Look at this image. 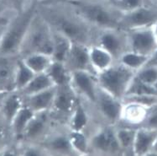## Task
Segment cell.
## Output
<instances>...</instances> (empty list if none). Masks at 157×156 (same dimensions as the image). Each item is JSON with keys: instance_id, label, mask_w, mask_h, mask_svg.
<instances>
[{"instance_id": "6da1fadb", "label": "cell", "mask_w": 157, "mask_h": 156, "mask_svg": "<svg viewBox=\"0 0 157 156\" xmlns=\"http://www.w3.org/2000/svg\"><path fill=\"white\" fill-rule=\"evenodd\" d=\"M38 11L52 29L72 42L93 44L95 30L74 13L61 0H45L38 3Z\"/></svg>"}, {"instance_id": "7a4b0ae2", "label": "cell", "mask_w": 157, "mask_h": 156, "mask_svg": "<svg viewBox=\"0 0 157 156\" xmlns=\"http://www.w3.org/2000/svg\"><path fill=\"white\" fill-rule=\"evenodd\" d=\"M61 1L95 30L120 28L122 13L105 0Z\"/></svg>"}, {"instance_id": "3957f363", "label": "cell", "mask_w": 157, "mask_h": 156, "mask_svg": "<svg viewBox=\"0 0 157 156\" xmlns=\"http://www.w3.org/2000/svg\"><path fill=\"white\" fill-rule=\"evenodd\" d=\"M37 9L38 1L35 0L11 17L0 38V56H19L24 38Z\"/></svg>"}, {"instance_id": "277c9868", "label": "cell", "mask_w": 157, "mask_h": 156, "mask_svg": "<svg viewBox=\"0 0 157 156\" xmlns=\"http://www.w3.org/2000/svg\"><path fill=\"white\" fill-rule=\"evenodd\" d=\"M53 47V30L37 9V12L31 20L24 38L19 57L24 58L34 52H42L52 56Z\"/></svg>"}, {"instance_id": "5b68a950", "label": "cell", "mask_w": 157, "mask_h": 156, "mask_svg": "<svg viewBox=\"0 0 157 156\" xmlns=\"http://www.w3.org/2000/svg\"><path fill=\"white\" fill-rule=\"evenodd\" d=\"M135 76V72L116 62L105 71L98 74L97 81L99 88L123 101Z\"/></svg>"}, {"instance_id": "8992f818", "label": "cell", "mask_w": 157, "mask_h": 156, "mask_svg": "<svg viewBox=\"0 0 157 156\" xmlns=\"http://www.w3.org/2000/svg\"><path fill=\"white\" fill-rule=\"evenodd\" d=\"M91 154L123 155L115 134V126L102 124L89 134Z\"/></svg>"}, {"instance_id": "52a82bcc", "label": "cell", "mask_w": 157, "mask_h": 156, "mask_svg": "<svg viewBox=\"0 0 157 156\" xmlns=\"http://www.w3.org/2000/svg\"><path fill=\"white\" fill-rule=\"evenodd\" d=\"M79 96L70 84L56 86L54 101L50 114L55 122L66 126L76 106Z\"/></svg>"}, {"instance_id": "ba28073f", "label": "cell", "mask_w": 157, "mask_h": 156, "mask_svg": "<svg viewBox=\"0 0 157 156\" xmlns=\"http://www.w3.org/2000/svg\"><path fill=\"white\" fill-rule=\"evenodd\" d=\"M123 106L122 100L113 96L98 87L96 103L91 108L100 117L102 123L116 126L121 121Z\"/></svg>"}, {"instance_id": "9c48e42d", "label": "cell", "mask_w": 157, "mask_h": 156, "mask_svg": "<svg viewBox=\"0 0 157 156\" xmlns=\"http://www.w3.org/2000/svg\"><path fill=\"white\" fill-rule=\"evenodd\" d=\"M93 43L108 51L116 62L124 52L128 50L126 31L120 28L96 30Z\"/></svg>"}, {"instance_id": "30bf717a", "label": "cell", "mask_w": 157, "mask_h": 156, "mask_svg": "<svg viewBox=\"0 0 157 156\" xmlns=\"http://www.w3.org/2000/svg\"><path fill=\"white\" fill-rule=\"evenodd\" d=\"M57 125L60 124L55 122L49 111L35 113L27 125L21 140L17 143H40Z\"/></svg>"}, {"instance_id": "8fae6325", "label": "cell", "mask_w": 157, "mask_h": 156, "mask_svg": "<svg viewBox=\"0 0 157 156\" xmlns=\"http://www.w3.org/2000/svg\"><path fill=\"white\" fill-rule=\"evenodd\" d=\"M70 85L77 95L93 107L98 92L97 74L89 71L71 72Z\"/></svg>"}, {"instance_id": "7c38bea8", "label": "cell", "mask_w": 157, "mask_h": 156, "mask_svg": "<svg viewBox=\"0 0 157 156\" xmlns=\"http://www.w3.org/2000/svg\"><path fill=\"white\" fill-rule=\"evenodd\" d=\"M125 31L129 51L150 57L157 49V41L152 26Z\"/></svg>"}, {"instance_id": "4fadbf2b", "label": "cell", "mask_w": 157, "mask_h": 156, "mask_svg": "<svg viewBox=\"0 0 157 156\" xmlns=\"http://www.w3.org/2000/svg\"><path fill=\"white\" fill-rule=\"evenodd\" d=\"M49 155H77L68 138L67 127L57 125L40 143Z\"/></svg>"}, {"instance_id": "5bb4252c", "label": "cell", "mask_w": 157, "mask_h": 156, "mask_svg": "<svg viewBox=\"0 0 157 156\" xmlns=\"http://www.w3.org/2000/svg\"><path fill=\"white\" fill-rule=\"evenodd\" d=\"M157 21V8L145 4L128 13L120 19V28L124 30L153 26Z\"/></svg>"}, {"instance_id": "9a60e30c", "label": "cell", "mask_w": 157, "mask_h": 156, "mask_svg": "<svg viewBox=\"0 0 157 156\" xmlns=\"http://www.w3.org/2000/svg\"><path fill=\"white\" fill-rule=\"evenodd\" d=\"M65 64L71 73L74 71H89L95 74L90 63L89 45L72 42Z\"/></svg>"}, {"instance_id": "2e32d148", "label": "cell", "mask_w": 157, "mask_h": 156, "mask_svg": "<svg viewBox=\"0 0 157 156\" xmlns=\"http://www.w3.org/2000/svg\"><path fill=\"white\" fill-rule=\"evenodd\" d=\"M91 106L82 98H78L76 106L71 114L66 127L72 131L86 132L88 134V129L92 122V114L90 112Z\"/></svg>"}, {"instance_id": "e0dca14e", "label": "cell", "mask_w": 157, "mask_h": 156, "mask_svg": "<svg viewBox=\"0 0 157 156\" xmlns=\"http://www.w3.org/2000/svg\"><path fill=\"white\" fill-rule=\"evenodd\" d=\"M122 115L119 123L130 127H140L149 111V106L135 101H123Z\"/></svg>"}, {"instance_id": "ac0fdd59", "label": "cell", "mask_w": 157, "mask_h": 156, "mask_svg": "<svg viewBox=\"0 0 157 156\" xmlns=\"http://www.w3.org/2000/svg\"><path fill=\"white\" fill-rule=\"evenodd\" d=\"M156 138L157 130L145 127H137L133 146V155H150Z\"/></svg>"}, {"instance_id": "d6986e66", "label": "cell", "mask_w": 157, "mask_h": 156, "mask_svg": "<svg viewBox=\"0 0 157 156\" xmlns=\"http://www.w3.org/2000/svg\"><path fill=\"white\" fill-rule=\"evenodd\" d=\"M56 91V86L45 90L36 94L23 96L24 102L35 113L50 111L54 101L55 94Z\"/></svg>"}, {"instance_id": "ffe728a7", "label": "cell", "mask_w": 157, "mask_h": 156, "mask_svg": "<svg viewBox=\"0 0 157 156\" xmlns=\"http://www.w3.org/2000/svg\"><path fill=\"white\" fill-rule=\"evenodd\" d=\"M89 59L96 74L105 71L116 62L114 58L108 51L94 43L89 45Z\"/></svg>"}, {"instance_id": "44dd1931", "label": "cell", "mask_w": 157, "mask_h": 156, "mask_svg": "<svg viewBox=\"0 0 157 156\" xmlns=\"http://www.w3.org/2000/svg\"><path fill=\"white\" fill-rule=\"evenodd\" d=\"M18 57L19 56H0V85L5 90H14Z\"/></svg>"}, {"instance_id": "7402d4cb", "label": "cell", "mask_w": 157, "mask_h": 156, "mask_svg": "<svg viewBox=\"0 0 157 156\" xmlns=\"http://www.w3.org/2000/svg\"><path fill=\"white\" fill-rule=\"evenodd\" d=\"M25 104L24 97L17 90L10 91L0 105V114L10 125L18 111Z\"/></svg>"}, {"instance_id": "603a6c76", "label": "cell", "mask_w": 157, "mask_h": 156, "mask_svg": "<svg viewBox=\"0 0 157 156\" xmlns=\"http://www.w3.org/2000/svg\"><path fill=\"white\" fill-rule=\"evenodd\" d=\"M35 112L30 109V108L24 104L21 109L18 111L16 116L12 121L10 124V131L13 138L17 143H19L21 140V138L23 136V134L25 130L27 125L29 124L30 120L34 117Z\"/></svg>"}, {"instance_id": "cb8c5ba5", "label": "cell", "mask_w": 157, "mask_h": 156, "mask_svg": "<svg viewBox=\"0 0 157 156\" xmlns=\"http://www.w3.org/2000/svg\"><path fill=\"white\" fill-rule=\"evenodd\" d=\"M137 127L119 123L115 126V134L123 155H133V146Z\"/></svg>"}, {"instance_id": "d4e9b609", "label": "cell", "mask_w": 157, "mask_h": 156, "mask_svg": "<svg viewBox=\"0 0 157 156\" xmlns=\"http://www.w3.org/2000/svg\"><path fill=\"white\" fill-rule=\"evenodd\" d=\"M24 62L35 74L46 73L49 67L54 61L52 56L42 52H34L22 58Z\"/></svg>"}, {"instance_id": "484cf974", "label": "cell", "mask_w": 157, "mask_h": 156, "mask_svg": "<svg viewBox=\"0 0 157 156\" xmlns=\"http://www.w3.org/2000/svg\"><path fill=\"white\" fill-rule=\"evenodd\" d=\"M54 86L56 85L52 78H50V76L47 74V73H42L35 74V77L31 79V81L22 90L19 92H20L23 96H28L52 88Z\"/></svg>"}, {"instance_id": "4316f807", "label": "cell", "mask_w": 157, "mask_h": 156, "mask_svg": "<svg viewBox=\"0 0 157 156\" xmlns=\"http://www.w3.org/2000/svg\"><path fill=\"white\" fill-rule=\"evenodd\" d=\"M68 138L77 155H90L89 135L86 132L67 129Z\"/></svg>"}, {"instance_id": "83f0119b", "label": "cell", "mask_w": 157, "mask_h": 156, "mask_svg": "<svg viewBox=\"0 0 157 156\" xmlns=\"http://www.w3.org/2000/svg\"><path fill=\"white\" fill-rule=\"evenodd\" d=\"M46 73L52 78L56 86L70 84L71 72L65 62L53 61Z\"/></svg>"}, {"instance_id": "f1b7e54d", "label": "cell", "mask_w": 157, "mask_h": 156, "mask_svg": "<svg viewBox=\"0 0 157 156\" xmlns=\"http://www.w3.org/2000/svg\"><path fill=\"white\" fill-rule=\"evenodd\" d=\"M53 38H54V47L52 53L53 60L57 62H65L67 58L72 42H71L66 36H62L61 34L56 32L54 30H53Z\"/></svg>"}, {"instance_id": "f546056e", "label": "cell", "mask_w": 157, "mask_h": 156, "mask_svg": "<svg viewBox=\"0 0 157 156\" xmlns=\"http://www.w3.org/2000/svg\"><path fill=\"white\" fill-rule=\"evenodd\" d=\"M35 74L26 65L22 58L18 57L16 62V71L14 78V90L20 91L31 81Z\"/></svg>"}, {"instance_id": "4dcf8cb0", "label": "cell", "mask_w": 157, "mask_h": 156, "mask_svg": "<svg viewBox=\"0 0 157 156\" xmlns=\"http://www.w3.org/2000/svg\"><path fill=\"white\" fill-rule=\"evenodd\" d=\"M149 58L150 57L148 56L142 55L128 50L119 57L117 62L136 73L147 63Z\"/></svg>"}, {"instance_id": "1f68e13d", "label": "cell", "mask_w": 157, "mask_h": 156, "mask_svg": "<svg viewBox=\"0 0 157 156\" xmlns=\"http://www.w3.org/2000/svg\"><path fill=\"white\" fill-rule=\"evenodd\" d=\"M125 96H157V94L153 85H147L135 76L126 91Z\"/></svg>"}, {"instance_id": "d6a6232c", "label": "cell", "mask_w": 157, "mask_h": 156, "mask_svg": "<svg viewBox=\"0 0 157 156\" xmlns=\"http://www.w3.org/2000/svg\"><path fill=\"white\" fill-rule=\"evenodd\" d=\"M135 77L147 85H153L157 81V67L151 64H145L135 73Z\"/></svg>"}, {"instance_id": "836d02e7", "label": "cell", "mask_w": 157, "mask_h": 156, "mask_svg": "<svg viewBox=\"0 0 157 156\" xmlns=\"http://www.w3.org/2000/svg\"><path fill=\"white\" fill-rule=\"evenodd\" d=\"M145 0H115L113 6L120 13H128L145 5Z\"/></svg>"}, {"instance_id": "e575fe53", "label": "cell", "mask_w": 157, "mask_h": 156, "mask_svg": "<svg viewBox=\"0 0 157 156\" xmlns=\"http://www.w3.org/2000/svg\"><path fill=\"white\" fill-rule=\"evenodd\" d=\"M10 137L13 138L10 125L0 114V153H3L9 147L8 142Z\"/></svg>"}, {"instance_id": "d590c367", "label": "cell", "mask_w": 157, "mask_h": 156, "mask_svg": "<svg viewBox=\"0 0 157 156\" xmlns=\"http://www.w3.org/2000/svg\"><path fill=\"white\" fill-rule=\"evenodd\" d=\"M140 127L157 130V102L149 108L147 115Z\"/></svg>"}, {"instance_id": "8d00e7d4", "label": "cell", "mask_w": 157, "mask_h": 156, "mask_svg": "<svg viewBox=\"0 0 157 156\" xmlns=\"http://www.w3.org/2000/svg\"><path fill=\"white\" fill-rule=\"evenodd\" d=\"M29 1L30 0H0V4L3 8H7L9 10L19 12L25 8V4Z\"/></svg>"}, {"instance_id": "74e56055", "label": "cell", "mask_w": 157, "mask_h": 156, "mask_svg": "<svg viewBox=\"0 0 157 156\" xmlns=\"http://www.w3.org/2000/svg\"><path fill=\"white\" fill-rule=\"evenodd\" d=\"M146 64H151V65H155L157 67V49L150 56V58Z\"/></svg>"}, {"instance_id": "f35d334b", "label": "cell", "mask_w": 157, "mask_h": 156, "mask_svg": "<svg viewBox=\"0 0 157 156\" xmlns=\"http://www.w3.org/2000/svg\"><path fill=\"white\" fill-rule=\"evenodd\" d=\"M150 155H157V138L155 141L154 145H153V148H152V150H151Z\"/></svg>"}, {"instance_id": "ab89813d", "label": "cell", "mask_w": 157, "mask_h": 156, "mask_svg": "<svg viewBox=\"0 0 157 156\" xmlns=\"http://www.w3.org/2000/svg\"><path fill=\"white\" fill-rule=\"evenodd\" d=\"M10 91H7V90H4V91H0V105L2 103V101H3V99L6 97V95L8 94Z\"/></svg>"}, {"instance_id": "60d3db41", "label": "cell", "mask_w": 157, "mask_h": 156, "mask_svg": "<svg viewBox=\"0 0 157 156\" xmlns=\"http://www.w3.org/2000/svg\"><path fill=\"white\" fill-rule=\"evenodd\" d=\"M153 27V30H154L155 33V39L157 41V21L154 24V26H152Z\"/></svg>"}, {"instance_id": "b9f144b4", "label": "cell", "mask_w": 157, "mask_h": 156, "mask_svg": "<svg viewBox=\"0 0 157 156\" xmlns=\"http://www.w3.org/2000/svg\"><path fill=\"white\" fill-rule=\"evenodd\" d=\"M153 86H154L155 90V93H156V94H157V81L155 83L154 85H153Z\"/></svg>"}, {"instance_id": "7bdbcfd3", "label": "cell", "mask_w": 157, "mask_h": 156, "mask_svg": "<svg viewBox=\"0 0 157 156\" xmlns=\"http://www.w3.org/2000/svg\"><path fill=\"white\" fill-rule=\"evenodd\" d=\"M105 1L109 2V3H112V4H113V3L115 2V0H105Z\"/></svg>"}, {"instance_id": "ee69618b", "label": "cell", "mask_w": 157, "mask_h": 156, "mask_svg": "<svg viewBox=\"0 0 157 156\" xmlns=\"http://www.w3.org/2000/svg\"><path fill=\"white\" fill-rule=\"evenodd\" d=\"M3 7L0 4V16H1V14H2V13H3Z\"/></svg>"}, {"instance_id": "f6af8a7d", "label": "cell", "mask_w": 157, "mask_h": 156, "mask_svg": "<svg viewBox=\"0 0 157 156\" xmlns=\"http://www.w3.org/2000/svg\"><path fill=\"white\" fill-rule=\"evenodd\" d=\"M5 90H4V89L3 88V87H2V86H1V85H0V91H4ZM8 91V90H7Z\"/></svg>"}, {"instance_id": "bcb514c9", "label": "cell", "mask_w": 157, "mask_h": 156, "mask_svg": "<svg viewBox=\"0 0 157 156\" xmlns=\"http://www.w3.org/2000/svg\"><path fill=\"white\" fill-rule=\"evenodd\" d=\"M155 1H157V0H155Z\"/></svg>"}]
</instances>
